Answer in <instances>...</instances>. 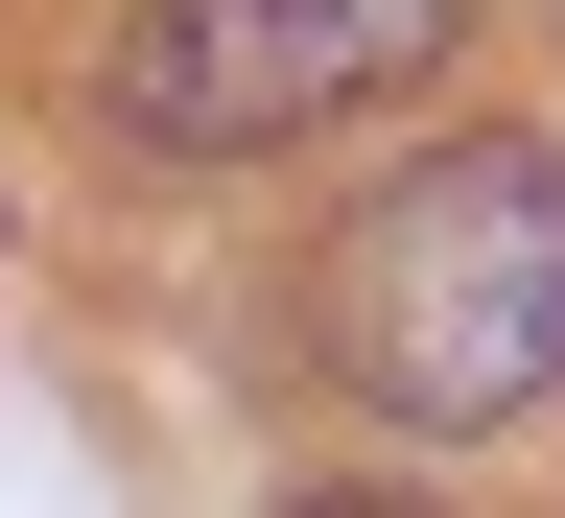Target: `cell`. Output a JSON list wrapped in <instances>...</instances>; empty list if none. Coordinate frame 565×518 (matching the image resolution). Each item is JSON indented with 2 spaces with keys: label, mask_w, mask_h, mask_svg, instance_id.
<instances>
[{
  "label": "cell",
  "mask_w": 565,
  "mask_h": 518,
  "mask_svg": "<svg viewBox=\"0 0 565 518\" xmlns=\"http://www.w3.org/2000/svg\"><path fill=\"white\" fill-rule=\"evenodd\" d=\"M471 0H141L118 24V118L236 166V141H307V118H377L401 71H448Z\"/></svg>",
  "instance_id": "cell-2"
},
{
  "label": "cell",
  "mask_w": 565,
  "mask_h": 518,
  "mask_svg": "<svg viewBox=\"0 0 565 518\" xmlns=\"http://www.w3.org/2000/svg\"><path fill=\"white\" fill-rule=\"evenodd\" d=\"M282 518H424V495H282Z\"/></svg>",
  "instance_id": "cell-3"
},
{
  "label": "cell",
  "mask_w": 565,
  "mask_h": 518,
  "mask_svg": "<svg viewBox=\"0 0 565 518\" xmlns=\"http://www.w3.org/2000/svg\"><path fill=\"white\" fill-rule=\"evenodd\" d=\"M330 378L377 424H519L565 401V141H448L330 236Z\"/></svg>",
  "instance_id": "cell-1"
}]
</instances>
